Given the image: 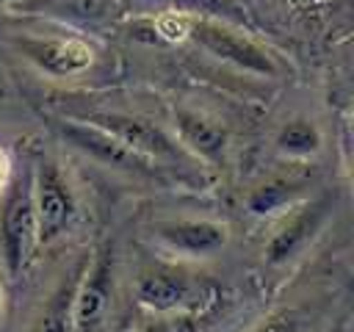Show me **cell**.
<instances>
[{
    "instance_id": "cell-23",
    "label": "cell",
    "mask_w": 354,
    "mask_h": 332,
    "mask_svg": "<svg viewBox=\"0 0 354 332\" xmlns=\"http://www.w3.org/2000/svg\"><path fill=\"white\" fill-rule=\"evenodd\" d=\"M3 324H6V285L0 279V329H3Z\"/></svg>"
},
{
    "instance_id": "cell-22",
    "label": "cell",
    "mask_w": 354,
    "mask_h": 332,
    "mask_svg": "<svg viewBox=\"0 0 354 332\" xmlns=\"http://www.w3.org/2000/svg\"><path fill=\"white\" fill-rule=\"evenodd\" d=\"M293 6H299V8H304V11H315V8H324V6H329L332 0H290Z\"/></svg>"
},
{
    "instance_id": "cell-5",
    "label": "cell",
    "mask_w": 354,
    "mask_h": 332,
    "mask_svg": "<svg viewBox=\"0 0 354 332\" xmlns=\"http://www.w3.org/2000/svg\"><path fill=\"white\" fill-rule=\"evenodd\" d=\"M188 42H194L213 61H218L235 72H243V75L277 77V75H282V66H285L282 58L252 33V28L194 17Z\"/></svg>"
},
{
    "instance_id": "cell-20",
    "label": "cell",
    "mask_w": 354,
    "mask_h": 332,
    "mask_svg": "<svg viewBox=\"0 0 354 332\" xmlns=\"http://www.w3.org/2000/svg\"><path fill=\"white\" fill-rule=\"evenodd\" d=\"M122 6H124V11H133L138 17H149L160 8H169L171 0H122Z\"/></svg>"
},
{
    "instance_id": "cell-11",
    "label": "cell",
    "mask_w": 354,
    "mask_h": 332,
    "mask_svg": "<svg viewBox=\"0 0 354 332\" xmlns=\"http://www.w3.org/2000/svg\"><path fill=\"white\" fill-rule=\"evenodd\" d=\"M315 191V180L310 172V163H288L282 169H274L263 177H257L241 199V208L252 219L271 221L299 199Z\"/></svg>"
},
{
    "instance_id": "cell-15",
    "label": "cell",
    "mask_w": 354,
    "mask_h": 332,
    "mask_svg": "<svg viewBox=\"0 0 354 332\" xmlns=\"http://www.w3.org/2000/svg\"><path fill=\"white\" fill-rule=\"evenodd\" d=\"M274 152L288 163H310L324 152V130L310 116H290L274 130Z\"/></svg>"
},
{
    "instance_id": "cell-1",
    "label": "cell",
    "mask_w": 354,
    "mask_h": 332,
    "mask_svg": "<svg viewBox=\"0 0 354 332\" xmlns=\"http://www.w3.org/2000/svg\"><path fill=\"white\" fill-rule=\"evenodd\" d=\"M3 39L17 58L50 80L83 77L100 58V47L88 33L50 19H44V25L11 28Z\"/></svg>"
},
{
    "instance_id": "cell-21",
    "label": "cell",
    "mask_w": 354,
    "mask_h": 332,
    "mask_svg": "<svg viewBox=\"0 0 354 332\" xmlns=\"http://www.w3.org/2000/svg\"><path fill=\"white\" fill-rule=\"evenodd\" d=\"M11 177H14V163H11V155H8V149H6V147H0V196H3V191L8 188Z\"/></svg>"
},
{
    "instance_id": "cell-3",
    "label": "cell",
    "mask_w": 354,
    "mask_h": 332,
    "mask_svg": "<svg viewBox=\"0 0 354 332\" xmlns=\"http://www.w3.org/2000/svg\"><path fill=\"white\" fill-rule=\"evenodd\" d=\"M210 282L185 260L144 263L133 279V299L141 313H196L207 304Z\"/></svg>"
},
{
    "instance_id": "cell-4",
    "label": "cell",
    "mask_w": 354,
    "mask_h": 332,
    "mask_svg": "<svg viewBox=\"0 0 354 332\" xmlns=\"http://www.w3.org/2000/svg\"><path fill=\"white\" fill-rule=\"evenodd\" d=\"M332 213H335V194L313 191L288 210H282L279 216H274L263 238V266L277 271L296 263L321 235Z\"/></svg>"
},
{
    "instance_id": "cell-7",
    "label": "cell",
    "mask_w": 354,
    "mask_h": 332,
    "mask_svg": "<svg viewBox=\"0 0 354 332\" xmlns=\"http://www.w3.org/2000/svg\"><path fill=\"white\" fill-rule=\"evenodd\" d=\"M53 133L61 138V144L66 149L86 155L91 163H97L108 172H119V174H130V177H141V180H166V174L171 172L169 166H160V163L133 152L130 147H124L105 130H100L77 116H69V113L53 119Z\"/></svg>"
},
{
    "instance_id": "cell-24",
    "label": "cell",
    "mask_w": 354,
    "mask_h": 332,
    "mask_svg": "<svg viewBox=\"0 0 354 332\" xmlns=\"http://www.w3.org/2000/svg\"><path fill=\"white\" fill-rule=\"evenodd\" d=\"M17 3H22V0H0V6H17Z\"/></svg>"
},
{
    "instance_id": "cell-17",
    "label": "cell",
    "mask_w": 354,
    "mask_h": 332,
    "mask_svg": "<svg viewBox=\"0 0 354 332\" xmlns=\"http://www.w3.org/2000/svg\"><path fill=\"white\" fill-rule=\"evenodd\" d=\"M144 22H149V30L158 42L163 44H183L191 39V28H194V17L177 8H160L149 17H144Z\"/></svg>"
},
{
    "instance_id": "cell-14",
    "label": "cell",
    "mask_w": 354,
    "mask_h": 332,
    "mask_svg": "<svg viewBox=\"0 0 354 332\" xmlns=\"http://www.w3.org/2000/svg\"><path fill=\"white\" fill-rule=\"evenodd\" d=\"M11 11L36 17V19L61 22L69 28H80V25L116 22L124 14V6L122 0H22L11 6Z\"/></svg>"
},
{
    "instance_id": "cell-6",
    "label": "cell",
    "mask_w": 354,
    "mask_h": 332,
    "mask_svg": "<svg viewBox=\"0 0 354 332\" xmlns=\"http://www.w3.org/2000/svg\"><path fill=\"white\" fill-rule=\"evenodd\" d=\"M69 116H77V119L105 130L108 136H113L116 141H122L133 152H138V155H144L160 166L183 169L191 160L183 152V147L177 144V138L144 113L119 111V108H83V111H75Z\"/></svg>"
},
{
    "instance_id": "cell-16",
    "label": "cell",
    "mask_w": 354,
    "mask_h": 332,
    "mask_svg": "<svg viewBox=\"0 0 354 332\" xmlns=\"http://www.w3.org/2000/svg\"><path fill=\"white\" fill-rule=\"evenodd\" d=\"M171 8L199 17V19H216V22H230L241 28L252 25L249 11L243 8L241 0H171Z\"/></svg>"
},
{
    "instance_id": "cell-18",
    "label": "cell",
    "mask_w": 354,
    "mask_h": 332,
    "mask_svg": "<svg viewBox=\"0 0 354 332\" xmlns=\"http://www.w3.org/2000/svg\"><path fill=\"white\" fill-rule=\"evenodd\" d=\"M136 332H202L196 313H141Z\"/></svg>"
},
{
    "instance_id": "cell-10",
    "label": "cell",
    "mask_w": 354,
    "mask_h": 332,
    "mask_svg": "<svg viewBox=\"0 0 354 332\" xmlns=\"http://www.w3.org/2000/svg\"><path fill=\"white\" fill-rule=\"evenodd\" d=\"M152 241L155 246L174 260L199 263L207 257H216L227 249L232 232L230 224L218 216H174L160 219L152 224Z\"/></svg>"
},
{
    "instance_id": "cell-8",
    "label": "cell",
    "mask_w": 354,
    "mask_h": 332,
    "mask_svg": "<svg viewBox=\"0 0 354 332\" xmlns=\"http://www.w3.org/2000/svg\"><path fill=\"white\" fill-rule=\"evenodd\" d=\"M0 199V263L8 279H19L33 255L39 252L36 216L30 199V166L25 172H14Z\"/></svg>"
},
{
    "instance_id": "cell-19",
    "label": "cell",
    "mask_w": 354,
    "mask_h": 332,
    "mask_svg": "<svg viewBox=\"0 0 354 332\" xmlns=\"http://www.w3.org/2000/svg\"><path fill=\"white\" fill-rule=\"evenodd\" d=\"M243 332H307V326L299 318V313L279 307V310H271V313H263L260 318H254Z\"/></svg>"
},
{
    "instance_id": "cell-13",
    "label": "cell",
    "mask_w": 354,
    "mask_h": 332,
    "mask_svg": "<svg viewBox=\"0 0 354 332\" xmlns=\"http://www.w3.org/2000/svg\"><path fill=\"white\" fill-rule=\"evenodd\" d=\"M86 257L88 252H80L75 260H69V266L58 271V277L33 304L22 332H72V302H75V288L83 274Z\"/></svg>"
},
{
    "instance_id": "cell-2",
    "label": "cell",
    "mask_w": 354,
    "mask_h": 332,
    "mask_svg": "<svg viewBox=\"0 0 354 332\" xmlns=\"http://www.w3.org/2000/svg\"><path fill=\"white\" fill-rule=\"evenodd\" d=\"M30 199L39 249L55 246L80 216V194L69 166L58 155H39L30 163Z\"/></svg>"
},
{
    "instance_id": "cell-9",
    "label": "cell",
    "mask_w": 354,
    "mask_h": 332,
    "mask_svg": "<svg viewBox=\"0 0 354 332\" xmlns=\"http://www.w3.org/2000/svg\"><path fill=\"white\" fill-rule=\"evenodd\" d=\"M116 293V249L102 241L86 257L72 302V332H105Z\"/></svg>"
},
{
    "instance_id": "cell-12",
    "label": "cell",
    "mask_w": 354,
    "mask_h": 332,
    "mask_svg": "<svg viewBox=\"0 0 354 332\" xmlns=\"http://www.w3.org/2000/svg\"><path fill=\"white\" fill-rule=\"evenodd\" d=\"M171 136L177 138V144L188 158L207 166H221L232 147L230 127L216 113L194 105H174Z\"/></svg>"
}]
</instances>
